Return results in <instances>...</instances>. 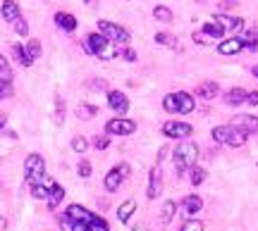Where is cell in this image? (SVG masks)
Masks as SVG:
<instances>
[{
  "label": "cell",
  "mask_w": 258,
  "mask_h": 231,
  "mask_svg": "<svg viewBox=\"0 0 258 231\" xmlns=\"http://www.w3.org/2000/svg\"><path fill=\"white\" fill-rule=\"evenodd\" d=\"M153 17L158 22H172V10H167L165 5H158V7H153Z\"/></svg>",
  "instance_id": "cell-35"
},
{
  "label": "cell",
  "mask_w": 258,
  "mask_h": 231,
  "mask_svg": "<svg viewBox=\"0 0 258 231\" xmlns=\"http://www.w3.org/2000/svg\"><path fill=\"white\" fill-rule=\"evenodd\" d=\"M163 193V177H160V167L155 164L148 174V191H146V198L148 200H155V198Z\"/></svg>",
  "instance_id": "cell-8"
},
{
  "label": "cell",
  "mask_w": 258,
  "mask_h": 231,
  "mask_svg": "<svg viewBox=\"0 0 258 231\" xmlns=\"http://www.w3.org/2000/svg\"><path fill=\"white\" fill-rule=\"evenodd\" d=\"M254 74H256V76H258V65H256V67H254Z\"/></svg>",
  "instance_id": "cell-54"
},
{
  "label": "cell",
  "mask_w": 258,
  "mask_h": 231,
  "mask_svg": "<svg viewBox=\"0 0 258 231\" xmlns=\"http://www.w3.org/2000/svg\"><path fill=\"white\" fill-rule=\"evenodd\" d=\"M191 38H194V41H196L199 46H206V36H203L201 31H199V34H194V36H191Z\"/></svg>",
  "instance_id": "cell-49"
},
{
  "label": "cell",
  "mask_w": 258,
  "mask_h": 231,
  "mask_svg": "<svg viewBox=\"0 0 258 231\" xmlns=\"http://www.w3.org/2000/svg\"><path fill=\"white\" fill-rule=\"evenodd\" d=\"M60 229L62 231H84L86 227L84 224H79V222H72L70 217H65V214H60Z\"/></svg>",
  "instance_id": "cell-28"
},
{
  "label": "cell",
  "mask_w": 258,
  "mask_h": 231,
  "mask_svg": "<svg viewBox=\"0 0 258 231\" xmlns=\"http://www.w3.org/2000/svg\"><path fill=\"white\" fill-rule=\"evenodd\" d=\"M230 7H237V0H220V10H230Z\"/></svg>",
  "instance_id": "cell-47"
},
{
  "label": "cell",
  "mask_w": 258,
  "mask_h": 231,
  "mask_svg": "<svg viewBox=\"0 0 258 231\" xmlns=\"http://www.w3.org/2000/svg\"><path fill=\"white\" fill-rule=\"evenodd\" d=\"M77 115H79V119H91L98 115V107L96 105H79L77 107Z\"/></svg>",
  "instance_id": "cell-34"
},
{
  "label": "cell",
  "mask_w": 258,
  "mask_h": 231,
  "mask_svg": "<svg viewBox=\"0 0 258 231\" xmlns=\"http://www.w3.org/2000/svg\"><path fill=\"white\" fill-rule=\"evenodd\" d=\"M134 131H136V124H134L131 119H122V117L110 119V122L105 124V134H110V136H129V134H134Z\"/></svg>",
  "instance_id": "cell-6"
},
{
  "label": "cell",
  "mask_w": 258,
  "mask_h": 231,
  "mask_svg": "<svg viewBox=\"0 0 258 231\" xmlns=\"http://www.w3.org/2000/svg\"><path fill=\"white\" fill-rule=\"evenodd\" d=\"M239 41L244 43V48H246V46L256 48V43H258V26H256V29H244V34H241Z\"/></svg>",
  "instance_id": "cell-27"
},
{
  "label": "cell",
  "mask_w": 258,
  "mask_h": 231,
  "mask_svg": "<svg viewBox=\"0 0 258 231\" xmlns=\"http://www.w3.org/2000/svg\"><path fill=\"white\" fill-rule=\"evenodd\" d=\"M117 169L122 172V177H125V179H127L129 174H131V169H129V164H127V162H122V164H117Z\"/></svg>",
  "instance_id": "cell-48"
},
{
  "label": "cell",
  "mask_w": 258,
  "mask_h": 231,
  "mask_svg": "<svg viewBox=\"0 0 258 231\" xmlns=\"http://www.w3.org/2000/svg\"><path fill=\"white\" fill-rule=\"evenodd\" d=\"M65 217H70L72 222H79V224H84V227H86L96 214L89 212L86 208H81V205H77V203H74V205H70V208L65 210Z\"/></svg>",
  "instance_id": "cell-11"
},
{
  "label": "cell",
  "mask_w": 258,
  "mask_h": 231,
  "mask_svg": "<svg viewBox=\"0 0 258 231\" xmlns=\"http://www.w3.org/2000/svg\"><path fill=\"white\" fill-rule=\"evenodd\" d=\"M244 50V43L239 38H225L220 46H218V53L220 55H239Z\"/></svg>",
  "instance_id": "cell-15"
},
{
  "label": "cell",
  "mask_w": 258,
  "mask_h": 231,
  "mask_svg": "<svg viewBox=\"0 0 258 231\" xmlns=\"http://www.w3.org/2000/svg\"><path fill=\"white\" fill-rule=\"evenodd\" d=\"M84 50L89 55H96V57H101V60H115L120 50H117V46L110 43L105 36L101 34H89L86 36V41H84Z\"/></svg>",
  "instance_id": "cell-1"
},
{
  "label": "cell",
  "mask_w": 258,
  "mask_h": 231,
  "mask_svg": "<svg viewBox=\"0 0 258 231\" xmlns=\"http://www.w3.org/2000/svg\"><path fill=\"white\" fill-rule=\"evenodd\" d=\"M232 126L239 129L244 136H249V134H258V117H254V115H237L234 122H232Z\"/></svg>",
  "instance_id": "cell-9"
},
{
  "label": "cell",
  "mask_w": 258,
  "mask_h": 231,
  "mask_svg": "<svg viewBox=\"0 0 258 231\" xmlns=\"http://www.w3.org/2000/svg\"><path fill=\"white\" fill-rule=\"evenodd\" d=\"M201 34L210 36V38H222V36H225V29H222L215 19H210V22H206V24L201 26Z\"/></svg>",
  "instance_id": "cell-22"
},
{
  "label": "cell",
  "mask_w": 258,
  "mask_h": 231,
  "mask_svg": "<svg viewBox=\"0 0 258 231\" xmlns=\"http://www.w3.org/2000/svg\"><path fill=\"white\" fill-rule=\"evenodd\" d=\"M225 103H227V105H232V107L246 103V91H244V89H230L227 93H225Z\"/></svg>",
  "instance_id": "cell-21"
},
{
  "label": "cell",
  "mask_w": 258,
  "mask_h": 231,
  "mask_svg": "<svg viewBox=\"0 0 258 231\" xmlns=\"http://www.w3.org/2000/svg\"><path fill=\"white\" fill-rule=\"evenodd\" d=\"M108 105H110V110H115L117 115H125L129 110V98L122 91H108Z\"/></svg>",
  "instance_id": "cell-10"
},
{
  "label": "cell",
  "mask_w": 258,
  "mask_h": 231,
  "mask_svg": "<svg viewBox=\"0 0 258 231\" xmlns=\"http://www.w3.org/2000/svg\"><path fill=\"white\" fill-rule=\"evenodd\" d=\"M12 53H15V57H17V62L22 65V67H31V60L26 57L24 46H22V43H15V46H12Z\"/></svg>",
  "instance_id": "cell-29"
},
{
  "label": "cell",
  "mask_w": 258,
  "mask_h": 231,
  "mask_svg": "<svg viewBox=\"0 0 258 231\" xmlns=\"http://www.w3.org/2000/svg\"><path fill=\"white\" fill-rule=\"evenodd\" d=\"M218 93H220V89H218V84H215V81H201V84H199V89H196V95L203 98V100H213Z\"/></svg>",
  "instance_id": "cell-18"
},
{
  "label": "cell",
  "mask_w": 258,
  "mask_h": 231,
  "mask_svg": "<svg viewBox=\"0 0 258 231\" xmlns=\"http://www.w3.org/2000/svg\"><path fill=\"white\" fill-rule=\"evenodd\" d=\"M96 2H98V0H86V5H91V7H96Z\"/></svg>",
  "instance_id": "cell-53"
},
{
  "label": "cell",
  "mask_w": 258,
  "mask_h": 231,
  "mask_svg": "<svg viewBox=\"0 0 258 231\" xmlns=\"http://www.w3.org/2000/svg\"><path fill=\"white\" fill-rule=\"evenodd\" d=\"M203 229H206V224L199 222V219H186L184 227H182V231H203Z\"/></svg>",
  "instance_id": "cell-39"
},
{
  "label": "cell",
  "mask_w": 258,
  "mask_h": 231,
  "mask_svg": "<svg viewBox=\"0 0 258 231\" xmlns=\"http://www.w3.org/2000/svg\"><path fill=\"white\" fill-rule=\"evenodd\" d=\"M155 43H160V46H175L177 38L172 34H167V31H158V34H155Z\"/></svg>",
  "instance_id": "cell-37"
},
{
  "label": "cell",
  "mask_w": 258,
  "mask_h": 231,
  "mask_svg": "<svg viewBox=\"0 0 258 231\" xmlns=\"http://www.w3.org/2000/svg\"><path fill=\"white\" fill-rule=\"evenodd\" d=\"M24 174H26L29 184H41L46 179V160L38 153L26 155V160H24Z\"/></svg>",
  "instance_id": "cell-4"
},
{
  "label": "cell",
  "mask_w": 258,
  "mask_h": 231,
  "mask_svg": "<svg viewBox=\"0 0 258 231\" xmlns=\"http://www.w3.org/2000/svg\"><path fill=\"white\" fill-rule=\"evenodd\" d=\"M175 98H177V107H180V115H189V112H194V107H196V100L186 93V91H177L175 93Z\"/></svg>",
  "instance_id": "cell-16"
},
{
  "label": "cell",
  "mask_w": 258,
  "mask_h": 231,
  "mask_svg": "<svg viewBox=\"0 0 258 231\" xmlns=\"http://www.w3.org/2000/svg\"><path fill=\"white\" fill-rule=\"evenodd\" d=\"M131 231H148V229H146V227H144V224H136V227H134V229H131Z\"/></svg>",
  "instance_id": "cell-52"
},
{
  "label": "cell",
  "mask_w": 258,
  "mask_h": 231,
  "mask_svg": "<svg viewBox=\"0 0 258 231\" xmlns=\"http://www.w3.org/2000/svg\"><path fill=\"white\" fill-rule=\"evenodd\" d=\"M86 148H89V141H86L84 136H74L72 139V150L74 153H86Z\"/></svg>",
  "instance_id": "cell-38"
},
{
  "label": "cell",
  "mask_w": 258,
  "mask_h": 231,
  "mask_svg": "<svg viewBox=\"0 0 258 231\" xmlns=\"http://www.w3.org/2000/svg\"><path fill=\"white\" fill-rule=\"evenodd\" d=\"M89 89H93V91H108V84H105L103 79H93L91 84H89Z\"/></svg>",
  "instance_id": "cell-44"
},
{
  "label": "cell",
  "mask_w": 258,
  "mask_h": 231,
  "mask_svg": "<svg viewBox=\"0 0 258 231\" xmlns=\"http://www.w3.org/2000/svg\"><path fill=\"white\" fill-rule=\"evenodd\" d=\"M0 231H7V219L5 217H0Z\"/></svg>",
  "instance_id": "cell-51"
},
{
  "label": "cell",
  "mask_w": 258,
  "mask_h": 231,
  "mask_svg": "<svg viewBox=\"0 0 258 231\" xmlns=\"http://www.w3.org/2000/svg\"><path fill=\"white\" fill-rule=\"evenodd\" d=\"M191 124H186V122H165L163 124V134H165L167 139H186V136H191Z\"/></svg>",
  "instance_id": "cell-7"
},
{
  "label": "cell",
  "mask_w": 258,
  "mask_h": 231,
  "mask_svg": "<svg viewBox=\"0 0 258 231\" xmlns=\"http://www.w3.org/2000/svg\"><path fill=\"white\" fill-rule=\"evenodd\" d=\"M125 181V177H122V172L117 169V167H112L110 172L105 174V181H103V186H105V191H110V193H115L117 188H120V184Z\"/></svg>",
  "instance_id": "cell-17"
},
{
  "label": "cell",
  "mask_w": 258,
  "mask_h": 231,
  "mask_svg": "<svg viewBox=\"0 0 258 231\" xmlns=\"http://www.w3.org/2000/svg\"><path fill=\"white\" fill-rule=\"evenodd\" d=\"M199 160V145L191 141H182L177 148H175V164L180 172H184L189 167H194Z\"/></svg>",
  "instance_id": "cell-2"
},
{
  "label": "cell",
  "mask_w": 258,
  "mask_h": 231,
  "mask_svg": "<svg viewBox=\"0 0 258 231\" xmlns=\"http://www.w3.org/2000/svg\"><path fill=\"white\" fill-rule=\"evenodd\" d=\"M98 34L105 36L110 43H129V31L125 26H120V24H115V22H108V19H101L98 22Z\"/></svg>",
  "instance_id": "cell-5"
},
{
  "label": "cell",
  "mask_w": 258,
  "mask_h": 231,
  "mask_svg": "<svg viewBox=\"0 0 258 231\" xmlns=\"http://www.w3.org/2000/svg\"><path fill=\"white\" fill-rule=\"evenodd\" d=\"M134 212H136V203H134V200H125V203L117 208V219L125 224V222H129V217Z\"/></svg>",
  "instance_id": "cell-23"
},
{
  "label": "cell",
  "mask_w": 258,
  "mask_h": 231,
  "mask_svg": "<svg viewBox=\"0 0 258 231\" xmlns=\"http://www.w3.org/2000/svg\"><path fill=\"white\" fill-rule=\"evenodd\" d=\"M213 141L222 143V145H230V148H241L246 143V136L241 134L239 129H234L232 124H222L213 129Z\"/></svg>",
  "instance_id": "cell-3"
},
{
  "label": "cell",
  "mask_w": 258,
  "mask_h": 231,
  "mask_svg": "<svg viewBox=\"0 0 258 231\" xmlns=\"http://www.w3.org/2000/svg\"><path fill=\"white\" fill-rule=\"evenodd\" d=\"M5 122H7V117H5V112H0V131L5 129Z\"/></svg>",
  "instance_id": "cell-50"
},
{
  "label": "cell",
  "mask_w": 258,
  "mask_h": 231,
  "mask_svg": "<svg viewBox=\"0 0 258 231\" xmlns=\"http://www.w3.org/2000/svg\"><path fill=\"white\" fill-rule=\"evenodd\" d=\"M12 93H15V89H12V81H0V100L10 98Z\"/></svg>",
  "instance_id": "cell-40"
},
{
  "label": "cell",
  "mask_w": 258,
  "mask_h": 231,
  "mask_svg": "<svg viewBox=\"0 0 258 231\" xmlns=\"http://www.w3.org/2000/svg\"><path fill=\"white\" fill-rule=\"evenodd\" d=\"M0 81H12V69L5 55H0Z\"/></svg>",
  "instance_id": "cell-33"
},
{
  "label": "cell",
  "mask_w": 258,
  "mask_h": 231,
  "mask_svg": "<svg viewBox=\"0 0 258 231\" xmlns=\"http://www.w3.org/2000/svg\"><path fill=\"white\" fill-rule=\"evenodd\" d=\"M48 184H31V196L36 200H48Z\"/></svg>",
  "instance_id": "cell-32"
},
{
  "label": "cell",
  "mask_w": 258,
  "mask_h": 231,
  "mask_svg": "<svg viewBox=\"0 0 258 231\" xmlns=\"http://www.w3.org/2000/svg\"><path fill=\"white\" fill-rule=\"evenodd\" d=\"M77 169H79V177H81V179H89V177H91V162H89V160H81Z\"/></svg>",
  "instance_id": "cell-41"
},
{
  "label": "cell",
  "mask_w": 258,
  "mask_h": 231,
  "mask_svg": "<svg viewBox=\"0 0 258 231\" xmlns=\"http://www.w3.org/2000/svg\"><path fill=\"white\" fill-rule=\"evenodd\" d=\"M206 177H208V174H206V169H203V167H196V164H194V167H189V181H191V186L203 184Z\"/></svg>",
  "instance_id": "cell-26"
},
{
  "label": "cell",
  "mask_w": 258,
  "mask_h": 231,
  "mask_svg": "<svg viewBox=\"0 0 258 231\" xmlns=\"http://www.w3.org/2000/svg\"><path fill=\"white\" fill-rule=\"evenodd\" d=\"M108 145H110V139H108V136H96V139H93V148H96V150H105Z\"/></svg>",
  "instance_id": "cell-42"
},
{
  "label": "cell",
  "mask_w": 258,
  "mask_h": 231,
  "mask_svg": "<svg viewBox=\"0 0 258 231\" xmlns=\"http://www.w3.org/2000/svg\"><path fill=\"white\" fill-rule=\"evenodd\" d=\"M0 15L5 22H17L22 15H19V5L15 0H2V5H0Z\"/></svg>",
  "instance_id": "cell-14"
},
{
  "label": "cell",
  "mask_w": 258,
  "mask_h": 231,
  "mask_svg": "<svg viewBox=\"0 0 258 231\" xmlns=\"http://www.w3.org/2000/svg\"><path fill=\"white\" fill-rule=\"evenodd\" d=\"M246 103L249 105H258V91H249L246 93Z\"/></svg>",
  "instance_id": "cell-46"
},
{
  "label": "cell",
  "mask_w": 258,
  "mask_h": 231,
  "mask_svg": "<svg viewBox=\"0 0 258 231\" xmlns=\"http://www.w3.org/2000/svg\"><path fill=\"white\" fill-rule=\"evenodd\" d=\"M24 53H26V57H29L31 65H34V60L41 57V43H38L36 38H29V41L24 43Z\"/></svg>",
  "instance_id": "cell-24"
},
{
  "label": "cell",
  "mask_w": 258,
  "mask_h": 231,
  "mask_svg": "<svg viewBox=\"0 0 258 231\" xmlns=\"http://www.w3.org/2000/svg\"><path fill=\"white\" fill-rule=\"evenodd\" d=\"M203 208V200L199 196H186L182 200V210H184V217H191V214H196L199 210Z\"/></svg>",
  "instance_id": "cell-19"
},
{
  "label": "cell",
  "mask_w": 258,
  "mask_h": 231,
  "mask_svg": "<svg viewBox=\"0 0 258 231\" xmlns=\"http://www.w3.org/2000/svg\"><path fill=\"white\" fill-rule=\"evenodd\" d=\"M84 231H110V227H108V222H105L103 217H93L91 222L86 224Z\"/></svg>",
  "instance_id": "cell-30"
},
{
  "label": "cell",
  "mask_w": 258,
  "mask_h": 231,
  "mask_svg": "<svg viewBox=\"0 0 258 231\" xmlns=\"http://www.w3.org/2000/svg\"><path fill=\"white\" fill-rule=\"evenodd\" d=\"M215 22L220 24L225 31H241V29H244V19L241 17H230V15H222L220 12V15L215 17Z\"/></svg>",
  "instance_id": "cell-12"
},
{
  "label": "cell",
  "mask_w": 258,
  "mask_h": 231,
  "mask_svg": "<svg viewBox=\"0 0 258 231\" xmlns=\"http://www.w3.org/2000/svg\"><path fill=\"white\" fill-rule=\"evenodd\" d=\"M12 24H15V31H17L19 36H26V34H29V24H26V22H24L22 17H19L17 22H12Z\"/></svg>",
  "instance_id": "cell-43"
},
{
  "label": "cell",
  "mask_w": 258,
  "mask_h": 231,
  "mask_svg": "<svg viewBox=\"0 0 258 231\" xmlns=\"http://www.w3.org/2000/svg\"><path fill=\"white\" fill-rule=\"evenodd\" d=\"M55 124L57 126L65 124V100L60 95H55Z\"/></svg>",
  "instance_id": "cell-36"
},
{
  "label": "cell",
  "mask_w": 258,
  "mask_h": 231,
  "mask_svg": "<svg viewBox=\"0 0 258 231\" xmlns=\"http://www.w3.org/2000/svg\"><path fill=\"white\" fill-rule=\"evenodd\" d=\"M122 57H125L127 62H136L139 55H136V50H131V48H125V50H122Z\"/></svg>",
  "instance_id": "cell-45"
},
{
  "label": "cell",
  "mask_w": 258,
  "mask_h": 231,
  "mask_svg": "<svg viewBox=\"0 0 258 231\" xmlns=\"http://www.w3.org/2000/svg\"><path fill=\"white\" fill-rule=\"evenodd\" d=\"M163 107H165V112H170V115H180V107H177V98H175V93H167L165 98H163Z\"/></svg>",
  "instance_id": "cell-31"
},
{
  "label": "cell",
  "mask_w": 258,
  "mask_h": 231,
  "mask_svg": "<svg viewBox=\"0 0 258 231\" xmlns=\"http://www.w3.org/2000/svg\"><path fill=\"white\" fill-rule=\"evenodd\" d=\"M175 212H177V203H175V200H167L165 205H163V210H160V222H163V224H170Z\"/></svg>",
  "instance_id": "cell-25"
},
{
  "label": "cell",
  "mask_w": 258,
  "mask_h": 231,
  "mask_svg": "<svg viewBox=\"0 0 258 231\" xmlns=\"http://www.w3.org/2000/svg\"><path fill=\"white\" fill-rule=\"evenodd\" d=\"M62 198H65V188L60 184H51V188H48V208L55 210L57 205L62 203Z\"/></svg>",
  "instance_id": "cell-20"
},
{
  "label": "cell",
  "mask_w": 258,
  "mask_h": 231,
  "mask_svg": "<svg viewBox=\"0 0 258 231\" xmlns=\"http://www.w3.org/2000/svg\"><path fill=\"white\" fill-rule=\"evenodd\" d=\"M55 24L62 29V31H67V34H72V31H77V17L74 15H70V12H55Z\"/></svg>",
  "instance_id": "cell-13"
}]
</instances>
